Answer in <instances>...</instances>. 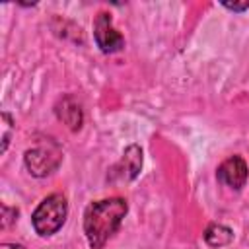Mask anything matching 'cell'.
<instances>
[{
	"label": "cell",
	"instance_id": "obj_4",
	"mask_svg": "<svg viewBox=\"0 0 249 249\" xmlns=\"http://www.w3.org/2000/svg\"><path fill=\"white\" fill-rule=\"evenodd\" d=\"M93 37L97 47L101 49V53L111 54V53H119L124 47V39L123 35L113 27V19L111 14L107 12H99L93 19Z\"/></svg>",
	"mask_w": 249,
	"mask_h": 249
},
{
	"label": "cell",
	"instance_id": "obj_10",
	"mask_svg": "<svg viewBox=\"0 0 249 249\" xmlns=\"http://www.w3.org/2000/svg\"><path fill=\"white\" fill-rule=\"evenodd\" d=\"M18 218V208H10V206H2V228H8L10 222H14Z\"/></svg>",
	"mask_w": 249,
	"mask_h": 249
},
{
	"label": "cell",
	"instance_id": "obj_11",
	"mask_svg": "<svg viewBox=\"0 0 249 249\" xmlns=\"http://www.w3.org/2000/svg\"><path fill=\"white\" fill-rule=\"evenodd\" d=\"M222 6L226 8V10H231V12H245V10H249V0H245V2H222Z\"/></svg>",
	"mask_w": 249,
	"mask_h": 249
},
{
	"label": "cell",
	"instance_id": "obj_12",
	"mask_svg": "<svg viewBox=\"0 0 249 249\" xmlns=\"http://www.w3.org/2000/svg\"><path fill=\"white\" fill-rule=\"evenodd\" d=\"M0 249H25V247L19 245V243H2Z\"/></svg>",
	"mask_w": 249,
	"mask_h": 249
},
{
	"label": "cell",
	"instance_id": "obj_7",
	"mask_svg": "<svg viewBox=\"0 0 249 249\" xmlns=\"http://www.w3.org/2000/svg\"><path fill=\"white\" fill-rule=\"evenodd\" d=\"M142 169V148L136 146V144H130L124 152H123V158L121 161L115 165L113 171H121V175L128 181L136 179L138 173Z\"/></svg>",
	"mask_w": 249,
	"mask_h": 249
},
{
	"label": "cell",
	"instance_id": "obj_8",
	"mask_svg": "<svg viewBox=\"0 0 249 249\" xmlns=\"http://www.w3.org/2000/svg\"><path fill=\"white\" fill-rule=\"evenodd\" d=\"M204 241L210 247H226L233 241V231L224 224H210L204 230Z\"/></svg>",
	"mask_w": 249,
	"mask_h": 249
},
{
	"label": "cell",
	"instance_id": "obj_9",
	"mask_svg": "<svg viewBox=\"0 0 249 249\" xmlns=\"http://www.w3.org/2000/svg\"><path fill=\"white\" fill-rule=\"evenodd\" d=\"M2 154L8 150V142H10V136H12V128H14V121L10 117L8 111H2Z\"/></svg>",
	"mask_w": 249,
	"mask_h": 249
},
{
	"label": "cell",
	"instance_id": "obj_1",
	"mask_svg": "<svg viewBox=\"0 0 249 249\" xmlns=\"http://www.w3.org/2000/svg\"><path fill=\"white\" fill-rule=\"evenodd\" d=\"M128 212L124 198L113 196L91 202L84 212V233L91 249H103V245L117 233L123 218Z\"/></svg>",
	"mask_w": 249,
	"mask_h": 249
},
{
	"label": "cell",
	"instance_id": "obj_3",
	"mask_svg": "<svg viewBox=\"0 0 249 249\" xmlns=\"http://www.w3.org/2000/svg\"><path fill=\"white\" fill-rule=\"evenodd\" d=\"M62 161V150L54 140H43L37 146L25 150L23 163L33 177H47Z\"/></svg>",
	"mask_w": 249,
	"mask_h": 249
},
{
	"label": "cell",
	"instance_id": "obj_6",
	"mask_svg": "<svg viewBox=\"0 0 249 249\" xmlns=\"http://www.w3.org/2000/svg\"><path fill=\"white\" fill-rule=\"evenodd\" d=\"M56 117L70 128V130H80L82 121H84V113H82V105L74 95H64L58 105H56Z\"/></svg>",
	"mask_w": 249,
	"mask_h": 249
},
{
	"label": "cell",
	"instance_id": "obj_2",
	"mask_svg": "<svg viewBox=\"0 0 249 249\" xmlns=\"http://www.w3.org/2000/svg\"><path fill=\"white\" fill-rule=\"evenodd\" d=\"M66 214H68L66 196L60 193H53L47 198H43L39 202V206L35 208V212L31 216L33 230L41 237H49L62 228V224L66 222Z\"/></svg>",
	"mask_w": 249,
	"mask_h": 249
},
{
	"label": "cell",
	"instance_id": "obj_5",
	"mask_svg": "<svg viewBox=\"0 0 249 249\" xmlns=\"http://www.w3.org/2000/svg\"><path fill=\"white\" fill-rule=\"evenodd\" d=\"M216 175H218V181H222L224 185L239 191L247 181L249 169H247V163L241 156H230L228 160H224L220 163Z\"/></svg>",
	"mask_w": 249,
	"mask_h": 249
}]
</instances>
